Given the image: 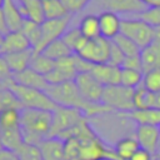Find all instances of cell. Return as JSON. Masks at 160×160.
I'll return each mask as SVG.
<instances>
[{"mask_svg": "<svg viewBox=\"0 0 160 160\" xmlns=\"http://www.w3.org/2000/svg\"><path fill=\"white\" fill-rule=\"evenodd\" d=\"M44 160H66L65 141L56 136H49L38 145Z\"/></svg>", "mask_w": 160, "mask_h": 160, "instance_id": "obj_15", "label": "cell"}, {"mask_svg": "<svg viewBox=\"0 0 160 160\" xmlns=\"http://www.w3.org/2000/svg\"><path fill=\"white\" fill-rule=\"evenodd\" d=\"M104 160H109V159H104Z\"/></svg>", "mask_w": 160, "mask_h": 160, "instance_id": "obj_56", "label": "cell"}, {"mask_svg": "<svg viewBox=\"0 0 160 160\" xmlns=\"http://www.w3.org/2000/svg\"><path fill=\"white\" fill-rule=\"evenodd\" d=\"M141 85L152 94L160 92V68H154L144 71Z\"/></svg>", "mask_w": 160, "mask_h": 160, "instance_id": "obj_34", "label": "cell"}, {"mask_svg": "<svg viewBox=\"0 0 160 160\" xmlns=\"http://www.w3.org/2000/svg\"><path fill=\"white\" fill-rule=\"evenodd\" d=\"M159 131H160V126H159Z\"/></svg>", "mask_w": 160, "mask_h": 160, "instance_id": "obj_55", "label": "cell"}, {"mask_svg": "<svg viewBox=\"0 0 160 160\" xmlns=\"http://www.w3.org/2000/svg\"><path fill=\"white\" fill-rule=\"evenodd\" d=\"M154 160H160V158H159V156H155V158H154Z\"/></svg>", "mask_w": 160, "mask_h": 160, "instance_id": "obj_52", "label": "cell"}, {"mask_svg": "<svg viewBox=\"0 0 160 160\" xmlns=\"http://www.w3.org/2000/svg\"><path fill=\"white\" fill-rule=\"evenodd\" d=\"M142 61V71L160 68V28L155 29V36L150 45L141 49L140 52Z\"/></svg>", "mask_w": 160, "mask_h": 160, "instance_id": "obj_17", "label": "cell"}, {"mask_svg": "<svg viewBox=\"0 0 160 160\" xmlns=\"http://www.w3.org/2000/svg\"><path fill=\"white\" fill-rule=\"evenodd\" d=\"M74 82L80 92V95L89 102H95L99 104L101 102L102 99V94L105 90V86L99 82L91 72L89 71H84V72H79L75 79Z\"/></svg>", "mask_w": 160, "mask_h": 160, "instance_id": "obj_9", "label": "cell"}, {"mask_svg": "<svg viewBox=\"0 0 160 160\" xmlns=\"http://www.w3.org/2000/svg\"><path fill=\"white\" fill-rule=\"evenodd\" d=\"M140 1H141V2H142V4H144V2H145V0H140ZM144 5H145V4H144Z\"/></svg>", "mask_w": 160, "mask_h": 160, "instance_id": "obj_53", "label": "cell"}, {"mask_svg": "<svg viewBox=\"0 0 160 160\" xmlns=\"http://www.w3.org/2000/svg\"><path fill=\"white\" fill-rule=\"evenodd\" d=\"M129 160H154V155L148 150L139 148Z\"/></svg>", "mask_w": 160, "mask_h": 160, "instance_id": "obj_43", "label": "cell"}, {"mask_svg": "<svg viewBox=\"0 0 160 160\" xmlns=\"http://www.w3.org/2000/svg\"><path fill=\"white\" fill-rule=\"evenodd\" d=\"M21 11L25 19L34 21L36 24H41L45 20L44 16V9H42V1L40 0H28L25 4H21Z\"/></svg>", "mask_w": 160, "mask_h": 160, "instance_id": "obj_23", "label": "cell"}, {"mask_svg": "<svg viewBox=\"0 0 160 160\" xmlns=\"http://www.w3.org/2000/svg\"><path fill=\"white\" fill-rule=\"evenodd\" d=\"M40 1H45V0H40Z\"/></svg>", "mask_w": 160, "mask_h": 160, "instance_id": "obj_54", "label": "cell"}, {"mask_svg": "<svg viewBox=\"0 0 160 160\" xmlns=\"http://www.w3.org/2000/svg\"><path fill=\"white\" fill-rule=\"evenodd\" d=\"M76 75V55L72 54L55 61V68L48 75H45V79L49 85H56L66 81H72Z\"/></svg>", "mask_w": 160, "mask_h": 160, "instance_id": "obj_10", "label": "cell"}, {"mask_svg": "<svg viewBox=\"0 0 160 160\" xmlns=\"http://www.w3.org/2000/svg\"><path fill=\"white\" fill-rule=\"evenodd\" d=\"M8 32H9V29H8L5 18H4V15H2V11H1V9H0V34L6 35Z\"/></svg>", "mask_w": 160, "mask_h": 160, "instance_id": "obj_45", "label": "cell"}, {"mask_svg": "<svg viewBox=\"0 0 160 160\" xmlns=\"http://www.w3.org/2000/svg\"><path fill=\"white\" fill-rule=\"evenodd\" d=\"M2 15L5 18L9 31H19L25 21V18L21 11L20 1L18 0H4L1 6Z\"/></svg>", "mask_w": 160, "mask_h": 160, "instance_id": "obj_13", "label": "cell"}, {"mask_svg": "<svg viewBox=\"0 0 160 160\" xmlns=\"http://www.w3.org/2000/svg\"><path fill=\"white\" fill-rule=\"evenodd\" d=\"M125 119L131 120L136 125H151L160 126V109L148 108V109H134L128 112L119 114Z\"/></svg>", "mask_w": 160, "mask_h": 160, "instance_id": "obj_14", "label": "cell"}, {"mask_svg": "<svg viewBox=\"0 0 160 160\" xmlns=\"http://www.w3.org/2000/svg\"><path fill=\"white\" fill-rule=\"evenodd\" d=\"M12 81V72L10 71L5 58L0 54V82L5 84L6 86Z\"/></svg>", "mask_w": 160, "mask_h": 160, "instance_id": "obj_40", "label": "cell"}, {"mask_svg": "<svg viewBox=\"0 0 160 160\" xmlns=\"http://www.w3.org/2000/svg\"><path fill=\"white\" fill-rule=\"evenodd\" d=\"M4 36H5V35L0 34V49H1V46H2V42H4Z\"/></svg>", "mask_w": 160, "mask_h": 160, "instance_id": "obj_47", "label": "cell"}, {"mask_svg": "<svg viewBox=\"0 0 160 160\" xmlns=\"http://www.w3.org/2000/svg\"><path fill=\"white\" fill-rule=\"evenodd\" d=\"M2 56L5 58L10 71L12 72V75H15V74H19V72L24 71L25 69L30 68V62H31V59L34 56V50L29 49V50H25V51L5 54Z\"/></svg>", "mask_w": 160, "mask_h": 160, "instance_id": "obj_21", "label": "cell"}, {"mask_svg": "<svg viewBox=\"0 0 160 160\" xmlns=\"http://www.w3.org/2000/svg\"><path fill=\"white\" fill-rule=\"evenodd\" d=\"M78 28L86 39H95V38L101 36L99 18L95 14H88V15L82 16Z\"/></svg>", "mask_w": 160, "mask_h": 160, "instance_id": "obj_24", "label": "cell"}, {"mask_svg": "<svg viewBox=\"0 0 160 160\" xmlns=\"http://www.w3.org/2000/svg\"><path fill=\"white\" fill-rule=\"evenodd\" d=\"M125 60V55L122 54V51L116 46V44L114 41H111V48H110V55H109V61L108 64L112 65V66H119L121 68L122 62Z\"/></svg>", "mask_w": 160, "mask_h": 160, "instance_id": "obj_39", "label": "cell"}, {"mask_svg": "<svg viewBox=\"0 0 160 160\" xmlns=\"http://www.w3.org/2000/svg\"><path fill=\"white\" fill-rule=\"evenodd\" d=\"M2 4H4V0H0V9H1V6H2Z\"/></svg>", "mask_w": 160, "mask_h": 160, "instance_id": "obj_51", "label": "cell"}, {"mask_svg": "<svg viewBox=\"0 0 160 160\" xmlns=\"http://www.w3.org/2000/svg\"><path fill=\"white\" fill-rule=\"evenodd\" d=\"M46 92L58 106L78 109L88 119L92 118V116H99V115H105V114L112 112L111 109H109L108 106H105L101 102L95 104V102L86 101L80 95L74 80L56 84V85H49L46 89Z\"/></svg>", "mask_w": 160, "mask_h": 160, "instance_id": "obj_1", "label": "cell"}, {"mask_svg": "<svg viewBox=\"0 0 160 160\" xmlns=\"http://www.w3.org/2000/svg\"><path fill=\"white\" fill-rule=\"evenodd\" d=\"M135 18H139L146 24H149L150 26H152L154 29H158L160 28V6L145 8V10L135 15Z\"/></svg>", "mask_w": 160, "mask_h": 160, "instance_id": "obj_37", "label": "cell"}, {"mask_svg": "<svg viewBox=\"0 0 160 160\" xmlns=\"http://www.w3.org/2000/svg\"><path fill=\"white\" fill-rule=\"evenodd\" d=\"M134 136L138 140L141 149L148 150L154 156L158 155L160 150V131L159 126L151 125H136Z\"/></svg>", "mask_w": 160, "mask_h": 160, "instance_id": "obj_11", "label": "cell"}, {"mask_svg": "<svg viewBox=\"0 0 160 160\" xmlns=\"http://www.w3.org/2000/svg\"><path fill=\"white\" fill-rule=\"evenodd\" d=\"M18 1H20V2H21V4H25V2H26V1H28V0H18Z\"/></svg>", "mask_w": 160, "mask_h": 160, "instance_id": "obj_50", "label": "cell"}, {"mask_svg": "<svg viewBox=\"0 0 160 160\" xmlns=\"http://www.w3.org/2000/svg\"><path fill=\"white\" fill-rule=\"evenodd\" d=\"M20 110L6 109L0 112V131L20 128Z\"/></svg>", "mask_w": 160, "mask_h": 160, "instance_id": "obj_30", "label": "cell"}, {"mask_svg": "<svg viewBox=\"0 0 160 160\" xmlns=\"http://www.w3.org/2000/svg\"><path fill=\"white\" fill-rule=\"evenodd\" d=\"M72 15H69L66 18H61V19H49V20H44L40 24V29H41V39L40 42L38 45V48L34 50L35 54L41 52L50 42L61 39L62 35L65 34V31L69 29V24L71 20Z\"/></svg>", "mask_w": 160, "mask_h": 160, "instance_id": "obj_8", "label": "cell"}, {"mask_svg": "<svg viewBox=\"0 0 160 160\" xmlns=\"http://www.w3.org/2000/svg\"><path fill=\"white\" fill-rule=\"evenodd\" d=\"M30 68L32 70H35L36 72L45 76L55 68V61L49 59L48 56H45L41 52H39V54L34 52V56H32L31 62H30Z\"/></svg>", "mask_w": 160, "mask_h": 160, "instance_id": "obj_33", "label": "cell"}, {"mask_svg": "<svg viewBox=\"0 0 160 160\" xmlns=\"http://www.w3.org/2000/svg\"><path fill=\"white\" fill-rule=\"evenodd\" d=\"M106 10L116 12L118 15H138L145 10V5L140 0H102Z\"/></svg>", "mask_w": 160, "mask_h": 160, "instance_id": "obj_19", "label": "cell"}, {"mask_svg": "<svg viewBox=\"0 0 160 160\" xmlns=\"http://www.w3.org/2000/svg\"><path fill=\"white\" fill-rule=\"evenodd\" d=\"M142 75H144V71L121 68L120 85L126 86V88H130V89H135V88H138V86L141 85V82H142Z\"/></svg>", "mask_w": 160, "mask_h": 160, "instance_id": "obj_31", "label": "cell"}, {"mask_svg": "<svg viewBox=\"0 0 160 160\" xmlns=\"http://www.w3.org/2000/svg\"><path fill=\"white\" fill-rule=\"evenodd\" d=\"M132 94L134 89L122 86V85H112L105 86L101 104L111 109L112 112L122 114L134 110L132 104Z\"/></svg>", "mask_w": 160, "mask_h": 160, "instance_id": "obj_4", "label": "cell"}, {"mask_svg": "<svg viewBox=\"0 0 160 160\" xmlns=\"http://www.w3.org/2000/svg\"><path fill=\"white\" fill-rule=\"evenodd\" d=\"M6 109H22L20 101L8 86L0 90V112Z\"/></svg>", "mask_w": 160, "mask_h": 160, "instance_id": "obj_36", "label": "cell"}, {"mask_svg": "<svg viewBox=\"0 0 160 160\" xmlns=\"http://www.w3.org/2000/svg\"><path fill=\"white\" fill-rule=\"evenodd\" d=\"M20 31L24 32V35L28 38V40L31 44L32 50H35L40 42L41 39V29H40V24H36L34 21H30L28 19H25Z\"/></svg>", "mask_w": 160, "mask_h": 160, "instance_id": "obj_32", "label": "cell"}, {"mask_svg": "<svg viewBox=\"0 0 160 160\" xmlns=\"http://www.w3.org/2000/svg\"><path fill=\"white\" fill-rule=\"evenodd\" d=\"M12 81L19 84V85H22V86L34 88V89L45 90V91H46V89L49 86L45 76L39 74V72H36L31 68H28L24 71L12 75Z\"/></svg>", "mask_w": 160, "mask_h": 160, "instance_id": "obj_20", "label": "cell"}, {"mask_svg": "<svg viewBox=\"0 0 160 160\" xmlns=\"http://www.w3.org/2000/svg\"><path fill=\"white\" fill-rule=\"evenodd\" d=\"M89 72H91L92 76L104 86H112L120 84L121 68L119 66H112L110 64L92 65Z\"/></svg>", "mask_w": 160, "mask_h": 160, "instance_id": "obj_16", "label": "cell"}, {"mask_svg": "<svg viewBox=\"0 0 160 160\" xmlns=\"http://www.w3.org/2000/svg\"><path fill=\"white\" fill-rule=\"evenodd\" d=\"M0 160H19V158L15 151H11L8 149H1L0 150Z\"/></svg>", "mask_w": 160, "mask_h": 160, "instance_id": "obj_44", "label": "cell"}, {"mask_svg": "<svg viewBox=\"0 0 160 160\" xmlns=\"http://www.w3.org/2000/svg\"><path fill=\"white\" fill-rule=\"evenodd\" d=\"M110 48H111V41L102 36H99L95 39H88L85 45L81 48V50L75 55H78L79 58L92 65L108 64Z\"/></svg>", "mask_w": 160, "mask_h": 160, "instance_id": "obj_7", "label": "cell"}, {"mask_svg": "<svg viewBox=\"0 0 160 160\" xmlns=\"http://www.w3.org/2000/svg\"><path fill=\"white\" fill-rule=\"evenodd\" d=\"M120 34L131 39L140 49H144L154 40L155 29L139 18H125L121 19Z\"/></svg>", "mask_w": 160, "mask_h": 160, "instance_id": "obj_5", "label": "cell"}, {"mask_svg": "<svg viewBox=\"0 0 160 160\" xmlns=\"http://www.w3.org/2000/svg\"><path fill=\"white\" fill-rule=\"evenodd\" d=\"M112 41L116 44V46L122 51L125 56H135V55H140L141 52V49L131 39H129L122 34H119Z\"/></svg>", "mask_w": 160, "mask_h": 160, "instance_id": "obj_35", "label": "cell"}, {"mask_svg": "<svg viewBox=\"0 0 160 160\" xmlns=\"http://www.w3.org/2000/svg\"><path fill=\"white\" fill-rule=\"evenodd\" d=\"M1 149H4V146H2V141H1V135H0V150Z\"/></svg>", "mask_w": 160, "mask_h": 160, "instance_id": "obj_48", "label": "cell"}, {"mask_svg": "<svg viewBox=\"0 0 160 160\" xmlns=\"http://www.w3.org/2000/svg\"><path fill=\"white\" fill-rule=\"evenodd\" d=\"M0 54H1V52H0Z\"/></svg>", "mask_w": 160, "mask_h": 160, "instance_id": "obj_58", "label": "cell"}, {"mask_svg": "<svg viewBox=\"0 0 160 160\" xmlns=\"http://www.w3.org/2000/svg\"><path fill=\"white\" fill-rule=\"evenodd\" d=\"M155 108H159L160 109V92L159 94H155Z\"/></svg>", "mask_w": 160, "mask_h": 160, "instance_id": "obj_46", "label": "cell"}, {"mask_svg": "<svg viewBox=\"0 0 160 160\" xmlns=\"http://www.w3.org/2000/svg\"><path fill=\"white\" fill-rule=\"evenodd\" d=\"M64 40V42L69 46V49L72 51V54H78L81 48L85 45L86 42V38L81 34V31L79 30V28H72V29H68L65 31V34L61 38Z\"/></svg>", "mask_w": 160, "mask_h": 160, "instance_id": "obj_29", "label": "cell"}, {"mask_svg": "<svg viewBox=\"0 0 160 160\" xmlns=\"http://www.w3.org/2000/svg\"><path fill=\"white\" fill-rule=\"evenodd\" d=\"M121 68H125V69H134V70H140V71H142L141 56H140V55L125 56V60H124Z\"/></svg>", "mask_w": 160, "mask_h": 160, "instance_id": "obj_42", "label": "cell"}, {"mask_svg": "<svg viewBox=\"0 0 160 160\" xmlns=\"http://www.w3.org/2000/svg\"><path fill=\"white\" fill-rule=\"evenodd\" d=\"M88 1H91V0H88Z\"/></svg>", "mask_w": 160, "mask_h": 160, "instance_id": "obj_57", "label": "cell"}, {"mask_svg": "<svg viewBox=\"0 0 160 160\" xmlns=\"http://www.w3.org/2000/svg\"><path fill=\"white\" fill-rule=\"evenodd\" d=\"M0 135H1V141H2L4 149L16 152L24 144V138H22V132H21L20 128L0 131Z\"/></svg>", "mask_w": 160, "mask_h": 160, "instance_id": "obj_25", "label": "cell"}, {"mask_svg": "<svg viewBox=\"0 0 160 160\" xmlns=\"http://www.w3.org/2000/svg\"><path fill=\"white\" fill-rule=\"evenodd\" d=\"M61 2L68 9V11L72 15L75 12L81 11L90 1H88V0H61Z\"/></svg>", "mask_w": 160, "mask_h": 160, "instance_id": "obj_41", "label": "cell"}, {"mask_svg": "<svg viewBox=\"0 0 160 160\" xmlns=\"http://www.w3.org/2000/svg\"><path fill=\"white\" fill-rule=\"evenodd\" d=\"M19 160H44L41 152L36 145H30L24 142L22 146L16 151Z\"/></svg>", "mask_w": 160, "mask_h": 160, "instance_id": "obj_38", "label": "cell"}, {"mask_svg": "<svg viewBox=\"0 0 160 160\" xmlns=\"http://www.w3.org/2000/svg\"><path fill=\"white\" fill-rule=\"evenodd\" d=\"M132 104H134V109L155 108V94L148 91L142 85H140L134 89Z\"/></svg>", "mask_w": 160, "mask_h": 160, "instance_id": "obj_27", "label": "cell"}, {"mask_svg": "<svg viewBox=\"0 0 160 160\" xmlns=\"http://www.w3.org/2000/svg\"><path fill=\"white\" fill-rule=\"evenodd\" d=\"M85 115L74 108H66V106H56V109L52 111V124L49 136H56L60 138L64 132L78 125L80 121H82Z\"/></svg>", "mask_w": 160, "mask_h": 160, "instance_id": "obj_6", "label": "cell"}, {"mask_svg": "<svg viewBox=\"0 0 160 160\" xmlns=\"http://www.w3.org/2000/svg\"><path fill=\"white\" fill-rule=\"evenodd\" d=\"M112 148L119 160H129L134 155V152L140 148V145L134 135H129L119 139Z\"/></svg>", "mask_w": 160, "mask_h": 160, "instance_id": "obj_22", "label": "cell"}, {"mask_svg": "<svg viewBox=\"0 0 160 160\" xmlns=\"http://www.w3.org/2000/svg\"><path fill=\"white\" fill-rule=\"evenodd\" d=\"M100 35L110 41H112L121 32V18L110 10H104L99 15Z\"/></svg>", "mask_w": 160, "mask_h": 160, "instance_id": "obj_12", "label": "cell"}, {"mask_svg": "<svg viewBox=\"0 0 160 160\" xmlns=\"http://www.w3.org/2000/svg\"><path fill=\"white\" fill-rule=\"evenodd\" d=\"M51 124L52 111L25 108L20 110V129L26 144L38 146L42 140L49 138Z\"/></svg>", "mask_w": 160, "mask_h": 160, "instance_id": "obj_2", "label": "cell"}, {"mask_svg": "<svg viewBox=\"0 0 160 160\" xmlns=\"http://www.w3.org/2000/svg\"><path fill=\"white\" fill-rule=\"evenodd\" d=\"M32 49L30 41L28 38L24 35L22 31H9L4 36V42L0 49V52L2 55L5 54H11V52H19V51H25Z\"/></svg>", "mask_w": 160, "mask_h": 160, "instance_id": "obj_18", "label": "cell"}, {"mask_svg": "<svg viewBox=\"0 0 160 160\" xmlns=\"http://www.w3.org/2000/svg\"><path fill=\"white\" fill-rule=\"evenodd\" d=\"M41 54H44L45 56H48L49 59L54 60V61H58L62 58H66V56H70L72 55V51L69 49V46L64 42L62 39H58L52 42H50L42 51Z\"/></svg>", "mask_w": 160, "mask_h": 160, "instance_id": "obj_26", "label": "cell"}, {"mask_svg": "<svg viewBox=\"0 0 160 160\" xmlns=\"http://www.w3.org/2000/svg\"><path fill=\"white\" fill-rule=\"evenodd\" d=\"M8 88L15 94L21 106L25 109H39V110L54 111L58 106L45 90L22 86L14 81H11L8 85Z\"/></svg>", "mask_w": 160, "mask_h": 160, "instance_id": "obj_3", "label": "cell"}, {"mask_svg": "<svg viewBox=\"0 0 160 160\" xmlns=\"http://www.w3.org/2000/svg\"><path fill=\"white\" fill-rule=\"evenodd\" d=\"M5 86H6V85H5V84H2V82H0V90H1V89H4V88H5Z\"/></svg>", "mask_w": 160, "mask_h": 160, "instance_id": "obj_49", "label": "cell"}, {"mask_svg": "<svg viewBox=\"0 0 160 160\" xmlns=\"http://www.w3.org/2000/svg\"><path fill=\"white\" fill-rule=\"evenodd\" d=\"M42 9H44V16L45 20L49 19H61L71 15L68 9L64 6L61 0H45L42 1Z\"/></svg>", "mask_w": 160, "mask_h": 160, "instance_id": "obj_28", "label": "cell"}]
</instances>
